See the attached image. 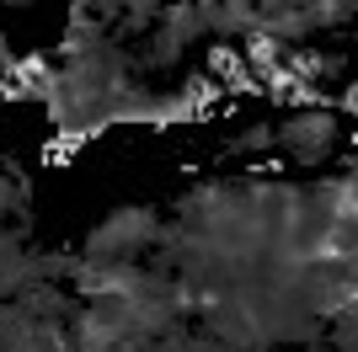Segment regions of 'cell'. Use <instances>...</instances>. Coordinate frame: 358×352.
Returning <instances> with one entry per match:
<instances>
[{"label":"cell","mask_w":358,"mask_h":352,"mask_svg":"<svg viewBox=\"0 0 358 352\" xmlns=\"http://www.w3.org/2000/svg\"><path fill=\"white\" fill-rule=\"evenodd\" d=\"M273 139L284 149H294V161H315V155H327L331 139H337V123L327 112H294L284 129H273Z\"/></svg>","instance_id":"1"},{"label":"cell","mask_w":358,"mask_h":352,"mask_svg":"<svg viewBox=\"0 0 358 352\" xmlns=\"http://www.w3.org/2000/svg\"><path fill=\"white\" fill-rule=\"evenodd\" d=\"M268 145H273V129H246L236 139V149H268Z\"/></svg>","instance_id":"2"}]
</instances>
